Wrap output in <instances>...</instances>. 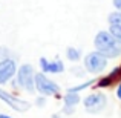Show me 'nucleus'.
<instances>
[{"label": "nucleus", "mask_w": 121, "mask_h": 118, "mask_svg": "<svg viewBox=\"0 0 121 118\" xmlns=\"http://www.w3.org/2000/svg\"><path fill=\"white\" fill-rule=\"evenodd\" d=\"M0 100H2L3 103H6L11 109L17 110V112H26V110L31 109L29 101H25V100H22V98H17L15 95L3 91L2 87H0Z\"/></svg>", "instance_id": "obj_6"}, {"label": "nucleus", "mask_w": 121, "mask_h": 118, "mask_svg": "<svg viewBox=\"0 0 121 118\" xmlns=\"http://www.w3.org/2000/svg\"><path fill=\"white\" fill-rule=\"evenodd\" d=\"M112 5L117 11H121V0H112Z\"/></svg>", "instance_id": "obj_19"}, {"label": "nucleus", "mask_w": 121, "mask_h": 118, "mask_svg": "<svg viewBox=\"0 0 121 118\" xmlns=\"http://www.w3.org/2000/svg\"><path fill=\"white\" fill-rule=\"evenodd\" d=\"M94 46H95V51L101 52L109 60L118 58L121 55V44L115 40V37L109 32V29L107 31H98V32L95 34Z\"/></svg>", "instance_id": "obj_1"}, {"label": "nucleus", "mask_w": 121, "mask_h": 118, "mask_svg": "<svg viewBox=\"0 0 121 118\" xmlns=\"http://www.w3.org/2000/svg\"><path fill=\"white\" fill-rule=\"evenodd\" d=\"M107 61H109V58L104 57L103 54L98 52V51H92V52L86 54L84 58H83V65H84L86 72L94 74V75L101 74L103 71H106Z\"/></svg>", "instance_id": "obj_2"}, {"label": "nucleus", "mask_w": 121, "mask_h": 118, "mask_svg": "<svg viewBox=\"0 0 121 118\" xmlns=\"http://www.w3.org/2000/svg\"><path fill=\"white\" fill-rule=\"evenodd\" d=\"M17 84L29 94L35 91V72L31 65L26 63L17 69Z\"/></svg>", "instance_id": "obj_5"}, {"label": "nucleus", "mask_w": 121, "mask_h": 118, "mask_svg": "<svg viewBox=\"0 0 121 118\" xmlns=\"http://www.w3.org/2000/svg\"><path fill=\"white\" fill-rule=\"evenodd\" d=\"M109 32L115 37V40L121 44V26L120 25H109Z\"/></svg>", "instance_id": "obj_14"}, {"label": "nucleus", "mask_w": 121, "mask_h": 118, "mask_svg": "<svg viewBox=\"0 0 121 118\" xmlns=\"http://www.w3.org/2000/svg\"><path fill=\"white\" fill-rule=\"evenodd\" d=\"M52 118H61V117H60L58 114H54V115H52Z\"/></svg>", "instance_id": "obj_21"}, {"label": "nucleus", "mask_w": 121, "mask_h": 118, "mask_svg": "<svg viewBox=\"0 0 121 118\" xmlns=\"http://www.w3.org/2000/svg\"><path fill=\"white\" fill-rule=\"evenodd\" d=\"M71 74H74L75 77L81 78V77H84V74H86V69L83 68V66H74V68H71Z\"/></svg>", "instance_id": "obj_15"}, {"label": "nucleus", "mask_w": 121, "mask_h": 118, "mask_svg": "<svg viewBox=\"0 0 121 118\" xmlns=\"http://www.w3.org/2000/svg\"><path fill=\"white\" fill-rule=\"evenodd\" d=\"M61 114H65V115H72V114H75V106H63L61 109Z\"/></svg>", "instance_id": "obj_16"}, {"label": "nucleus", "mask_w": 121, "mask_h": 118, "mask_svg": "<svg viewBox=\"0 0 121 118\" xmlns=\"http://www.w3.org/2000/svg\"><path fill=\"white\" fill-rule=\"evenodd\" d=\"M94 84H95V78H91V80H87V81H84V83H80V84H77V86L69 87L68 92H78V94H80L81 91H86V89H89Z\"/></svg>", "instance_id": "obj_12"}, {"label": "nucleus", "mask_w": 121, "mask_h": 118, "mask_svg": "<svg viewBox=\"0 0 121 118\" xmlns=\"http://www.w3.org/2000/svg\"><path fill=\"white\" fill-rule=\"evenodd\" d=\"M107 95H104L103 92H92V94L86 95L83 98V107L87 114L91 115H97L101 114L107 107Z\"/></svg>", "instance_id": "obj_3"}, {"label": "nucleus", "mask_w": 121, "mask_h": 118, "mask_svg": "<svg viewBox=\"0 0 121 118\" xmlns=\"http://www.w3.org/2000/svg\"><path fill=\"white\" fill-rule=\"evenodd\" d=\"M63 101L66 106H77L81 101V97L78 92H66V95L63 97Z\"/></svg>", "instance_id": "obj_10"}, {"label": "nucleus", "mask_w": 121, "mask_h": 118, "mask_svg": "<svg viewBox=\"0 0 121 118\" xmlns=\"http://www.w3.org/2000/svg\"><path fill=\"white\" fill-rule=\"evenodd\" d=\"M0 118H12V117H9V115H5V114H0Z\"/></svg>", "instance_id": "obj_20"}, {"label": "nucleus", "mask_w": 121, "mask_h": 118, "mask_svg": "<svg viewBox=\"0 0 121 118\" xmlns=\"http://www.w3.org/2000/svg\"><path fill=\"white\" fill-rule=\"evenodd\" d=\"M107 23L109 25H120L121 26V11H113L107 15Z\"/></svg>", "instance_id": "obj_13"}, {"label": "nucleus", "mask_w": 121, "mask_h": 118, "mask_svg": "<svg viewBox=\"0 0 121 118\" xmlns=\"http://www.w3.org/2000/svg\"><path fill=\"white\" fill-rule=\"evenodd\" d=\"M120 77H121V71H120V66H117V68H113L106 77H103V78L98 80V81H95V87H97V89L109 87V86L112 84L113 81H117Z\"/></svg>", "instance_id": "obj_9"}, {"label": "nucleus", "mask_w": 121, "mask_h": 118, "mask_svg": "<svg viewBox=\"0 0 121 118\" xmlns=\"http://www.w3.org/2000/svg\"><path fill=\"white\" fill-rule=\"evenodd\" d=\"M17 63L14 58L5 57L3 60H0V84H5L9 80L17 74Z\"/></svg>", "instance_id": "obj_7"}, {"label": "nucleus", "mask_w": 121, "mask_h": 118, "mask_svg": "<svg viewBox=\"0 0 121 118\" xmlns=\"http://www.w3.org/2000/svg\"><path fill=\"white\" fill-rule=\"evenodd\" d=\"M35 91L40 95L51 97L54 95L55 98H60V86L54 80L48 78L44 72H37L35 74Z\"/></svg>", "instance_id": "obj_4"}, {"label": "nucleus", "mask_w": 121, "mask_h": 118, "mask_svg": "<svg viewBox=\"0 0 121 118\" xmlns=\"http://www.w3.org/2000/svg\"><path fill=\"white\" fill-rule=\"evenodd\" d=\"M40 68H41V72H44V74H61V72H65V63L60 58L49 61L46 57H41Z\"/></svg>", "instance_id": "obj_8"}, {"label": "nucleus", "mask_w": 121, "mask_h": 118, "mask_svg": "<svg viewBox=\"0 0 121 118\" xmlns=\"http://www.w3.org/2000/svg\"><path fill=\"white\" fill-rule=\"evenodd\" d=\"M115 95L117 98L121 101V81H118V84H117V89H115Z\"/></svg>", "instance_id": "obj_18"}, {"label": "nucleus", "mask_w": 121, "mask_h": 118, "mask_svg": "<svg viewBox=\"0 0 121 118\" xmlns=\"http://www.w3.org/2000/svg\"><path fill=\"white\" fill-rule=\"evenodd\" d=\"M35 104H37L39 107H43L44 104H46V97H44V95H40V97L35 100Z\"/></svg>", "instance_id": "obj_17"}, {"label": "nucleus", "mask_w": 121, "mask_h": 118, "mask_svg": "<svg viewBox=\"0 0 121 118\" xmlns=\"http://www.w3.org/2000/svg\"><path fill=\"white\" fill-rule=\"evenodd\" d=\"M66 58L72 63H77L81 60V51L78 48H74V46H69L66 49Z\"/></svg>", "instance_id": "obj_11"}]
</instances>
